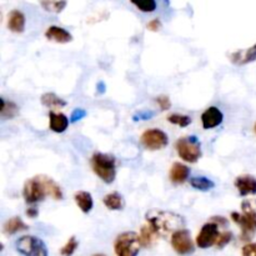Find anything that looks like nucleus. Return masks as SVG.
I'll use <instances>...</instances> for the list:
<instances>
[{"instance_id":"f257e3e1","label":"nucleus","mask_w":256,"mask_h":256,"mask_svg":"<svg viewBox=\"0 0 256 256\" xmlns=\"http://www.w3.org/2000/svg\"><path fill=\"white\" fill-rule=\"evenodd\" d=\"M22 195H24V200L28 205L42 202L46 195H50L55 200L62 199V188L54 180L45 175H38V176L28 180L24 185Z\"/></svg>"},{"instance_id":"f03ea898","label":"nucleus","mask_w":256,"mask_h":256,"mask_svg":"<svg viewBox=\"0 0 256 256\" xmlns=\"http://www.w3.org/2000/svg\"><path fill=\"white\" fill-rule=\"evenodd\" d=\"M148 224L152 225L160 236L175 232L185 226V219L179 214L165 210H150L146 212Z\"/></svg>"},{"instance_id":"7ed1b4c3","label":"nucleus","mask_w":256,"mask_h":256,"mask_svg":"<svg viewBox=\"0 0 256 256\" xmlns=\"http://www.w3.org/2000/svg\"><path fill=\"white\" fill-rule=\"evenodd\" d=\"M242 214L234 212L232 214V219L242 228V242H249L256 232V209L252 206V202L249 200L242 202Z\"/></svg>"},{"instance_id":"20e7f679","label":"nucleus","mask_w":256,"mask_h":256,"mask_svg":"<svg viewBox=\"0 0 256 256\" xmlns=\"http://www.w3.org/2000/svg\"><path fill=\"white\" fill-rule=\"evenodd\" d=\"M92 168L95 174L106 184H112L116 176L115 158L104 152H95L92 158Z\"/></svg>"},{"instance_id":"39448f33","label":"nucleus","mask_w":256,"mask_h":256,"mask_svg":"<svg viewBox=\"0 0 256 256\" xmlns=\"http://www.w3.org/2000/svg\"><path fill=\"white\" fill-rule=\"evenodd\" d=\"M140 246L139 234L134 232H125L118 235L114 242L115 254L119 256H135L139 252Z\"/></svg>"},{"instance_id":"423d86ee","label":"nucleus","mask_w":256,"mask_h":256,"mask_svg":"<svg viewBox=\"0 0 256 256\" xmlns=\"http://www.w3.org/2000/svg\"><path fill=\"white\" fill-rule=\"evenodd\" d=\"M175 149L186 162H196L202 158V146L196 136L182 138L175 142Z\"/></svg>"},{"instance_id":"0eeeda50","label":"nucleus","mask_w":256,"mask_h":256,"mask_svg":"<svg viewBox=\"0 0 256 256\" xmlns=\"http://www.w3.org/2000/svg\"><path fill=\"white\" fill-rule=\"evenodd\" d=\"M15 249L18 252L26 256H46L48 250L44 242L32 235H25L15 242Z\"/></svg>"},{"instance_id":"6e6552de","label":"nucleus","mask_w":256,"mask_h":256,"mask_svg":"<svg viewBox=\"0 0 256 256\" xmlns=\"http://www.w3.org/2000/svg\"><path fill=\"white\" fill-rule=\"evenodd\" d=\"M172 246L178 254L188 255L194 252L195 245L192 242L190 232L186 229L176 230L172 234Z\"/></svg>"},{"instance_id":"1a4fd4ad","label":"nucleus","mask_w":256,"mask_h":256,"mask_svg":"<svg viewBox=\"0 0 256 256\" xmlns=\"http://www.w3.org/2000/svg\"><path fill=\"white\" fill-rule=\"evenodd\" d=\"M142 144L148 150H160L165 148L169 142L168 135L160 129H149L142 132Z\"/></svg>"},{"instance_id":"9d476101","label":"nucleus","mask_w":256,"mask_h":256,"mask_svg":"<svg viewBox=\"0 0 256 256\" xmlns=\"http://www.w3.org/2000/svg\"><path fill=\"white\" fill-rule=\"evenodd\" d=\"M219 235V224H216L215 222H206L198 235L196 245L202 249H208V248L216 244Z\"/></svg>"},{"instance_id":"9b49d317","label":"nucleus","mask_w":256,"mask_h":256,"mask_svg":"<svg viewBox=\"0 0 256 256\" xmlns=\"http://www.w3.org/2000/svg\"><path fill=\"white\" fill-rule=\"evenodd\" d=\"M222 120H224V115H222V112L215 106H210L209 109H206L202 114V128H204L205 130L214 129V128L219 126L222 122Z\"/></svg>"},{"instance_id":"f8f14e48","label":"nucleus","mask_w":256,"mask_h":256,"mask_svg":"<svg viewBox=\"0 0 256 256\" xmlns=\"http://www.w3.org/2000/svg\"><path fill=\"white\" fill-rule=\"evenodd\" d=\"M235 188L239 190L242 196L256 195V178L252 175H242L235 180Z\"/></svg>"},{"instance_id":"ddd939ff","label":"nucleus","mask_w":256,"mask_h":256,"mask_svg":"<svg viewBox=\"0 0 256 256\" xmlns=\"http://www.w3.org/2000/svg\"><path fill=\"white\" fill-rule=\"evenodd\" d=\"M230 60L235 65H245L256 60V44L245 50H238L230 55Z\"/></svg>"},{"instance_id":"4468645a","label":"nucleus","mask_w":256,"mask_h":256,"mask_svg":"<svg viewBox=\"0 0 256 256\" xmlns=\"http://www.w3.org/2000/svg\"><path fill=\"white\" fill-rule=\"evenodd\" d=\"M45 36H46V39L60 42V44H66L72 40V34L68 30L56 26V25H52V26L48 28V30L45 32Z\"/></svg>"},{"instance_id":"2eb2a0df","label":"nucleus","mask_w":256,"mask_h":256,"mask_svg":"<svg viewBox=\"0 0 256 256\" xmlns=\"http://www.w3.org/2000/svg\"><path fill=\"white\" fill-rule=\"evenodd\" d=\"M160 238V235L158 234L156 230L150 224L144 225L140 230L139 234V239H140V244H142V248H150L158 242V239Z\"/></svg>"},{"instance_id":"dca6fc26","label":"nucleus","mask_w":256,"mask_h":256,"mask_svg":"<svg viewBox=\"0 0 256 256\" xmlns=\"http://www.w3.org/2000/svg\"><path fill=\"white\" fill-rule=\"evenodd\" d=\"M190 174V169L184 164L180 162H174L170 169V180L174 184H182L188 180Z\"/></svg>"},{"instance_id":"f3484780","label":"nucleus","mask_w":256,"mask_h":256,"mask_svg":"<svg viewBox=\"0 0 256 256\" xmlns=\"http://www.w3.org/2000/svg\"><path fill=\"white\" fill-rule=\"evenodd\" d=\"M8 26L12 32L22 34L25 29V15L20 10H12L9 14Z\"/></svg>"},{"instance_id":"a211bd4d","label":"nucleus","mask_w":256,"mask_h":256,"mask_svg":"<svg viewBox=\"0 0 256 256\" xmlns=\"http://www.w3.org/2000/svg\"><path fill=\"white\" fill-rule=\"evenodd\" d=\"M49 126L54 132H64L69 126V120L64 114L50 112L49 114Z\"/></svg>"},{"instance_id":"6ab92c4d","label":"nucleus","mask_w":256,"mask_h":256,"mask_svg":"<svg viewBox=\"0 0 256 256\" xmlns=\"http://www.w3.org/2000/svg\"><path fill=\"white\" fill-rule=\"evenodd\" d=\"M74 199L79 209L82 210L84 214H89L92 212V206H94V202H92V196L90 192H75Z\"/></svg>"},{"instance_id":"aec40b11","label":"nucleus","mask_w":256,"mask_h":256,"mask_svg":"<svg viewBox=\"0 0 256 256\" xmlns=\"http://www.w3.org/2000/svg\"><path fill=\"white\" fill-rule=\"evenodd\" d=\"M28 229H29V226H28V225L18 216H14L12 218V219H9L6 222H5L4 226H2V232H4V234L6 235H14L20 232H25V230Z\"/></svg>"},{"instance_id":"412c9836","label":"nucleus","mask_w":256,"mask_h":256,"mask_svg":"<svg viewBox=\"0 0 256 256\" xmlns=\"http://www.w3.org/2000/svg\"><path fill=\"white\" fill-rule=\"evenodd\" d=\"M102 202H104L105 206L110 210H122L125 205L122 196L116 192H110V194L105 195V198Z\"/></svg>"},{"instance_id":"4be33fe9","label":"nucleus","mask_w":256,"mask_h":256,"mask_svg":"<svg viewBox=\"0 0 256 256\" xmlns=\"http://www.w3.org/2000/svg\"><path fill=\"white\" fill-rule=\"evenodd\" d=\"M42 102L46 108H64L66 105V102L54 92H46V94L42 95Z\"/></svg>"},{"instance_id":"5701e85b","label":"nucleus","mask_w":256,"mask_h":256,"mask_svg":"<svg viewBox=\"0 0 256 256\" xmlns=\"http://www.w3.org/2000/svg\"><path fill=\"white\" fill-rule=\"evenodd\" d=\"M190 185L200 192H208L215 186V182L205 176H195L190 179Z\"/></svg>"},{"instance_id":"b1692460","label":"nucleus","mask_w":256,"mask_h":256,"mask_svg":"<svg viewBox=\"0 0 256 256\" xmlns=\"http://www.w3.org/2000/svg\"><path fill=\"white\" fill-rule=\"evenodd\" d=\"M68 0H40V4L45 10L52 12H60L64 10Z\"/></svg>"},{"instance_id":"393cba45","label":"nucleus","mask_w":256,"mask_h":256,"mask_svg":"<svg viewBox=\"0 0 256 256\" xmlns=\"http://www.w3.org/2000/svg\"><path fill=\"white\" fill-rule=\"evenodd\" d=\"M2 106L0 110V115H2V119H12V118L16 115L18 112V106L12 102H6L5 99H2Z\"/></svg>"},{"instance_id":"a878e982","label":"nucleus","mask_w":256,"mask_h":256,"mask_svg":"<svg viewBox=\"0 0 256 256\" xmlns=\"http://www.w3.org/2000/svg\"><path fill=\"white\" fill-rule=\"evenodd\" d=\"M140 12H152L156 9V0H130Z\"/></svg>"},{"instance_id":"bb28decb","label":"nucleus","mask_w":256,"mask_h":256,"mask_svg":"<svg viewBox=\"0 0 256 256\" xmlns=\"http://www.w3.org/2000/svg\"><path fill=\"white\" fill-rule=\"evenodd\" d=\"M168 122H170L172 124L179 125L180 128H186L188 125L192 124V118L188 116V115L172 114L170 116H168Z\"/></svg>"},{"instance_id":"cd10ccee","label":"nucleus","mask_w":256,"mask_h":256,"mask_svg":"<svg viewBox=\"0 0 256 256\" xmlns=\"http://www.w3.org/2000/svg\"><path fill=\"white\" fill-rule=\"evenodd\" d=\"M78 240L75 236H72L69 239V242L62 246V249L60 250V254L62 255H72L75 252V250L78 249Z\"/></svg>"},{"instance_id":"c85d7f7f","label":"nucleus","mask_w":256,"mask_h":256,"mask_svg":"<svg viewBox=\"0 0 256 256\" xmlns=\"http://www.w3.org/2000/svg\"><path fill=\"white\" fill-rule=\"evenodd\" d=\"M232 234L230 232H220L219 239H218L216 244H215V245H216L218 249H222L225 245H228L230 242H232Z\"/></svg>"},{"instance_id":"c756f323","label":"nucleus","mask_w":256,"mask_h":256,"mask_svg":"<svg viewBox=\"0 0 256 256\" xmlns=\"http://www.w3.org/2000/svg\"><path fill=\"white\" fill-rule=\"evenodd\" d=\"M155 102H158V105H159L162 110H168L172 106V102H170V99L166 95H160V96H158L156 99H155Z\"/></svg>"},{"instance_id":"7c9ffc66","label":"nucleus","mask_w":256,"mask_h":256,"mask_svg":"<svg viewBox=\"0 0 256 256\" xmlns=\"http://www.w3.org/2000/svg\"><path fill=\"white\" fill-rule=\"evenodd\" d=\"M242 255L244 256H256V242H252L242 248Z\"/></svg>"},{"instance_id":"2f4dec72","label":"nucleus","mask_w":256,"mask_h":256,"mask_svg":"<svg viewBox=\"0 0 256 256\" xmlns=\"http://www.w3.org/2000/svg\"><path fill=\"white\" fill-rule=\"evenodd\" d=\"M86 115V112L84 109H76L74 110V112L72 114V118H70V122H76L78 120L82 119V118Z\"/></svg>"},{"instance_id":"473e14b6","label":"nucleus","mask_w":256,"mask_h":256,"mask_svg":"<svg viewBox=\"0 0 256 256\" xmlns=\"http://www.w3.org/2000/svg\"><path fill=\"white\" fill-rule=\"evenodd\" d=\"M146 28L150 32H159V30L162 29V22H160L159 19H154L152 20V22H148Z\"/></svg>"},{"instance_id":"72a5a7b5","label":"nucleus","mask_w":256,"mask_h":256,"mask_svg":"<svg viewBox=\"0 0 256 256\" xmlns=\"http://www.w3.org/2000/svg\"><path fill=\"white\" fill-rule=\"evenodd\" d=\"M38 212H39V210H38V208L35 206H30L29 209L26 210V215L29 218H32V219L38 216Z\"/></svg>"},{"instance_id":"f704fd0d","label":"nucleus","mask_w":256,"mask_h":256,"mask_svg":"<svg viewBox=\"0 0 256 256\" xmlns=\"http://www.w3.org/2000/svg\"><path fill=\"white\" fill-rule=\"evenodd\" d=\"M212 222H216V224H220V226H222V225H224V226H225V225L228 224V220L226 219H224V218H219V216L212 218Z\"/></svg>"},{"instance_id":"c9c22d12","label":"nucleus","mask_w":256,"mask_h":256,"mask_svg":"<svg viewBox=\"0 0 256 256\" xmlns=\"http://www.w3.org/2000/svg\"><path fill=\"white\" fill-rule=\"evenodd\" d=\"M255 132H256V124H255Z\"/></svg>"}]
</instances>
